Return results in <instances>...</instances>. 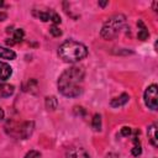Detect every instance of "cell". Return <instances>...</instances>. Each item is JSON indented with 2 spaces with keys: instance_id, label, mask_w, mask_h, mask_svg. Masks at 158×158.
<instances>
[{
  "instance_id": "obj_1",
  "label": "cell",
  "mask_w": 158,
  "mask_h": 158,
  "mask_svg": "<svg viewBox=\"0 0 158 158\" xmlns=\"http://www.w3.org/2000/svg\"><path fill=\"white\" fill-rule=\"evenodd\" d=\"M84 69L81 67H70L65 69L58 79V90L62 95L68 98L79 96L83 91Z\"/></svg>"
},
{
  "instance_id": "obj_2",
  "label": "cell",
  "mask_w": 158,
  "mask_h": 158,
  "mask_svg": "<svg viewBox=\"0 0 158 158\" xmlns=\"http://www.w3.org/2000/svg\"><path fill=\"white\" fill-rule=\"evenodd\" d=\"M59 57L67 63H75L84 59L88 56V48L77 41L69 40L63 42L58 48Z\"/></svg>"
},
{
  "instance_id": "obj_3",
  "label": "cell",
  "mask_w": 158,
  "mask_h": 158,
  "mask_svg": "<svg viewBox=\"0 0 158 158\" xmlns=\"http://www.w3.org/2000/svg\"><path fill=\"white\" fill-rule=\"evenodd\" d=\"M125 22H126V17L122 14H116V15L111 16L104 23V26L101 28V32H100L101 37L104 40H106V41L114 40L120 33V31L122 30Z\"/></svg>"
},
{
  "instance_id": "obj_4",
  "label": "cell",
  "mask_w": 158,
  "mask_h": 158,
  "mask_svg": "<svg viewBox=\"0 0 158 158\" xmlns=\"http://www.w3.org/2000/svg\"><path fill=\"white\" fill-rule=\"evenodd\" d=\"M157 99H158V95H157V85L156 84H152L144 91V102L148 106V109L157 110Z\"/></svg>"
},
{
  "instance_id": "obj_5",
  "label": "cell",
  "mask_w": 158,
  "mask_h": 158,
  "mask_svg": "<svg viewBox=\"0 0 158 158\" xmlns=\"http://www.w3.org/2000/svg\"><path fill=\"white\" fill-rule=\"evenodd\" d=\"M33 15L37 16L40 20H42L43 22H48V21H52L54 25L57 23H60V16L53 11V10H49V11H33Z\"/></svg>"
},
{
  "instance_id": "obj_6",
  "label": "cell",
  "mask_w": 158,
  "mask_h": 158,
  "mask_svg": "<svg viewBox=\"0 0 158 158\" xmlns=\"http://www.w3.org/2000/svg\"><path fill=\"white\" fill-rule=\"evenodd\" d=\"M67 158H90V156L83 147H72L67 151Z\"/></svg>"
},
{
  "instance_id": "obj_7",
  "label": "cell",
  "mask_w": 158,
  "mask_h": 158,
  "mask_svg": "<svg viewBox=\"0 0 158 158\" xmlns=\"http://www.w3.org/2000/svg\"><path fill=\"white\" fill-rule=\"evenodd\" d=\"M33 127H35V123L32 121H27V122H23L20 128H19V136L23 139L28 138L31 136V133L33 132Z\"/></svg>"
},
{
  "instance_id": "obj_8",
  "label": "cell",
  "mask_w": 158,
  "mask_h": 158,
  "mask_svg": "<svg viewBox=\"0 0 158 158\" xmlns=\"http://www.w3.org/2000/svg\"><path fill=\"white\" fill-rule=\"evenodd\" d=\"M12 74V68L5 63V62H0V81H5L7 80Z\"/></svg>"
},
{
  "instance_id": "obj_9",
  "label": "cell",
  "mask_w": 158,
  "mask_h": 158,
  "mask_svg": "<svg viewBox=\"0 0 158 158\" xmlns=\"http://www.w3.org/2000/svg\"><path fill=\"white\" fill-rule=\"evenodd\" d=\"M147 135L149 138V142L152 143V146L158 147V135H157V123H152L148 130H147Z\"/></svg>"
},
{
  "instance_id": "obj_10",
  "label": "cell",
  "mask_w": 158,
  "mask_h": 158,
  "mask_svg": "<svg viewBox=\"0 0 158 158\" xmlns=\"http://www.w3.org/2000/svg\"><path fill=\"white\" fill-rule=\"evenodd\" d=\"M128 100H130L128 94L123 93V94H121L120 96H117V98L112 99V100L110 101V105H111L112 107H120V106H123L125 104H127V101H128Z\"/></svg>"
},
{
  "instance_id": "obj_11",
  "label": "cell",
  "mask_w": 158,
  "mask_h": 158,
  "mask_svg": "<svg viewBox=\"0 0 158 158\" xmlns=\"http://www.w3.org/2000/svg\"><path fill=\"white\" fill-rule=\"evenodd\" d=\"M23 37H25V32H23V30H22V28H16V30L14 31V36H12V38H9V40L6 41V43L10 44V46H12V44H15V43L21 42V41L23 40Z\"/></svg>"
},
{
  "instance_id": "obj_12",
  "label": "cell",
  "mask_w": 158,
  "mask_h": 158,
  "mask_svg": "<svg viewBox=\"0 0 158 158\" xmlns=\"http://www.w3.org/2000/svg\"><path fill=\"white\" fill-rule=\"evenodd\" d=\"M14 85L10 84H5V83H0V98H7L10 95L14 94Z\"/></svg>"
},
{
  "instance_id": "obj_13",
  "label": "cell",
  "mask_w": 158,
  "mask_h": 158,
  "mask_svg": "<svg viewBox=\"0 0 158 158\" xmlns=\"http://www.w3.org/2000/svg\"><path fill=\"white\" fill-rule=\"evenodd\" d=\"M0 58L1 59H10V60H12V59L16 58V53L12 49H10V48L0 46Z\"/></svg>"
},
{
  "instance_id": "obj_14",
  "label": "cell",
  "mask_w": 158,
  "mask_h": 158,
  "mask_svg": "<svg viewBox=\"0 0 158 158\" xmlns=\"http://www.w3.org/2000/svg\"><path fill=\"white\" fill-rule=\"evenodd\" d=\"M137 26H138V27H141V30L138 31V35H137V36H138V40H141V41H146V40L148 38V36H149L147 27L144 26V23H143L141 20H138Z\"/></svg>"
},
{
  "instance_id": "obj_15",
  "label": "cell",
  "mask_w": 158,
  "mask_h": 158,
  "mask_svg": "<svg viewBox=\"0 0 158 158\" xmlns=\"http://www.w3.org/2000/svg\"><path fill=\"white\" fill-rule=\"evenodd\" d=\"M58 106V101L54 96H47L46 98V107L48 110H56Z\"/></svg>"
},
{
  "instance_id": "obj_16",
  "label": "cell",
  "mask_w": 158,
  "mask_h": 158,
  "mask_svg": "<svg viewBox=\"0 0 158 158\" xmlns=\"http://www.w3.org/2000/svg\"><path fill=\"white\" fill-rule=\"evenodd\" d=\"M91 127L94 131H100L101 130V116L99 114H95L91 121Z\"/></svg>"
},
{
  "instance_id": "obj_17",
  "label": "cell",
  "mask_w": 158,
  "mask_h": 158,
  "mask_svg": "<svg viewBox=\"0 0 158 158\" xmlns=\"http://www.w3.org/2000/svg\"><path fill=\"white\" fill-rule=\"evenodd\" d=\"M49 32H51V35L54 36V37H59V36H62V31H60L59 27H57L56 25H52V26H51Z\"/></svg>"
},
{
  "instance_id": "obj_18",
  "label": "cell",
  "mask_w": 158,
  "mask_h": 158,
  "mask_svg": "<svg viewBox=\"0 0 158 158\" xmlns=\"http://www.w3.org/2000/svg\"><path fill=\"white\" fill-rule=\"evenodd\" d=\"M131 153H132V156H135V157H137V156H139V154L142 153V148H141V146H139V143H137V144H135V147L132 148V151H131Z\"/></svg>"
},
{
  "instance_id": "obj_19",
  "label": "cell",
  "mask_w": 158,
  "mask_h": 158,
  "mask_svg": "<svg viewBox=\"0 0 158 158\" xmlns=\"http://www.w3.org/2000/svg\"><path fill=\"white\" fill-rule=\"evenodd\" d=\"M40 156H41V153L40 152H37V151H30V152H27V154L25 156V158H40Z\"/></svg>"
},
{
  "instance_id": "obj_20",
  "label": "cell",
  "mask_w": 158,
  "mask_h": 158,
  "mask_svg": "<svg viewBox=\"0 0 158 158\" xmlns=\"http://www.w3.org/2000/svg\"><path fill=\"white\" fill-rule=\"evenodd\" d=\"M121 136H125V137H127V136H130L131 133H132V130H131V127H127V126H125V127H122L121 128Z\"/></svg>"
},
{
  "instance_id": "obj_21",
  "label": "cell",
  "mask_w": 158,
  "mask_h": 158,
  "mask_svg": "<svg viewBox=\"0 0 158 158\" xmlns=\"http://www.w3.org/2000/svg\"><path fill=\"white\" fill-rule=\"evenodd\" d=\"M6 17H7L6 12H2V11H0V21H4V20H6Z\"/></svg>"
},
{
  "instance_id": "obj_22",
  "label": "cell",
  "mask_w": 158,
  "mask_h": 158,
  "mask_svg": "<svg viewBox=\"0 0 158 158\" xmlns=\"http://www.w3.org/2000/svg\"><path fill=\"white\" fill-rule=\"evenodd\" d=\"M4 116H5V112H4V110L0 107V121L4 120Z\"/></svg>"
},
{
  "instance_id": "obj_23",
  "label": "cell",
  "mask_w": 158,
  "mask_h": 158,
  "mask_svg": "<svg viewBox=\"0 0 158 158\" xmlns=\"http://www.w3.org/2000/svg\"><path fill=\"white\" fill-rule=\"evenodd\" d=\"M109 4V1H99V5L101 6V7H104V6H106Z\"/></svg>"
},
{
  "instance_id": "obj_24",
  "label": "cell",
  "mask_w": 158,
  "mask_h": 158,
  "mask_svg": "<svg viewBox=\"0 0 158 158\" xmlns=\"http://www.w3.org/2000/svg\"><path fill=\"white\" fill-rule=\"evenodd\" d=\"M2 5H4V2H2V1H0V6H2Z\"/></svg>"
}]
</instances>
